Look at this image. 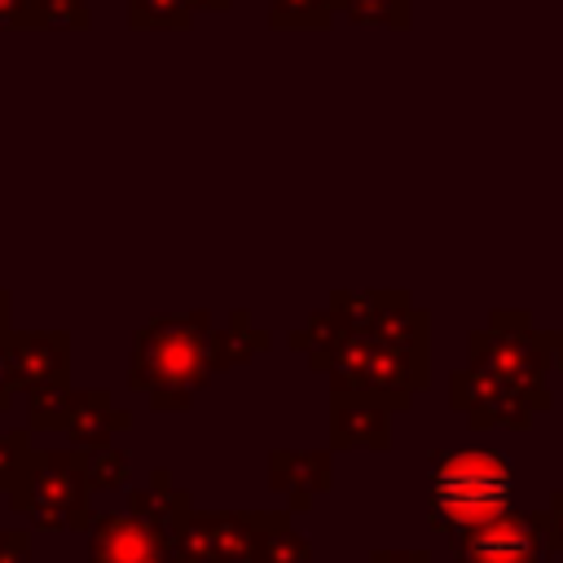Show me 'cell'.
<instances>
[{"instance_id": "1", "label": "cell", "mask_w": 563, "mask_h": 563, "mask_svg": "<svg viewBox=\"0 0 563 563\" xmlns=\"http://www.w3.org/2000/svg\"><path fill=\"white\" fill-rule=\"evenodd\" d=\"M211 330L202 312L194 317H158L136 334L132 383L150 391L158 409H180L211 369Z\"/></svg>"}, {"instance_id": "13", "label": "cell", "mask_w": 563, "mask_h": 563, "mask_svg": "<svg viewBox=\"0 0 563 563\" xmlns=\"http://www.w3.org/2000/svg\"><path fill=\"white\" fill-rule=\"evenodd\" d=\"M189 0H132V26H189Z\"/></svg>"}, {"instance_id": "16", "label": "cell", "mask_w": 563, "mask_h": 563, "mask_svg": "<svg viewBox=\"0 0 563 563\" xmlns=\"http://www.w3.org/2000/svg\"><path fill=\"white\" fill-rule=\"evenodd\" d=\"M35 26H88L84 0H35Z\"/></svg>"}, {"instance_id": "11", "label": "cell", "mask_w": 563, "mask_h": 563, "mask_svg": "<svg viewBox=\"0 0 563 563\" xmlns=\"http://www.w3.org/2000/svg\"><path fill=\"white\" fill-rule=\"evenodd\" d=\"M132 515H136V519H145L150 528L167 532V537H176V528L189 519V510H185V493H176V488L167 484V475H163V471L154 475V484H150V488L132 493Z\"/></svg>"}, {"instance_id": "20", "label": "cell", "mask_w": 563, "mask_h": 563, "mask_svg": "<svg viewBox=\"0 0 563 563\" xmlns=\"http://www.w3.org/2000/svg\"><path fill=\"white\" fill-rule=\"evenodd\" d=\"M545 356H550L554 365H563V334H550V339H545Z\"/></svg>"}, {"instance_id": "22", "label": "cell", "mask_w": 563, "mask_h": 563, "mask_svg": "<svg viewBox=\"0 0 563 563\" xmlns=\"http://www.w3.org/2000/svg\"><path fill=\"white\" fill-rule=\"evenodd\" d=\"M176 563H202V559H189V554H176Z\"/></svg>"}, {"instance_id": "19", "label": "cell", "mask_w": 563, "mask_h": 563, "mask_svg": "<svg viewBox=\"0 0 563 563\" xmlns=\"http://www.w3.org/2000/svg\"><path fill=\"white\" fill-rule=\"evenodd\" d=\"M0 563H26V537L22 532H0Z\"/></svg>"}, {"instance_id": "7", "label": "cell", "mask_w": 563, "mask_h": 563, "mask_svg": "<svg viewBox=\"0 0 563 563\" xmlns=\"http://www.w3.org/2000/svg\"><path fill=\"white\" fill-rule=\"evenodd\" d=\"M9 361H13V383L18 387H48L62 383L66 369V339L62 334H9Z\"/></svg>"}, {"instance_id": "4", "label": "cell", "mask_w": 563, "mask_h": 563, "mask_svg": "<svg viewBox=\"0 0 563 563\" xmlns=\"http://www.w3.org/2000/svg\"><path fill=\"white\" fill-rule=\"evenodd\" d=\"M268 519L260 515H189L176 528V554L202 559V563H251L260 532Z\"/></svg>"}, {"instance_id": "6", "label": "cell", "mask_w": 563, "mask_h": 563, "mask_svg": "<svg viewBox=\"0 0 563 563\" xmlns=\"http://www.w3.org/2000/svg\"><path fill=\"white\" fill-rule=\"evenodd\" d=\"M532 559H537V532L528 519L510 510L462 532V563H532Z\"/></svg>"}, {"instance_id": "21", "label": "cell", "mask_w": 563, "mask_h": 563, "mask_svg": "<svg viewBox=\"0 0 563 563\" xmlns=\"http://www.w3.org/2000/svg\"><path fill=\"white\" fill-rule=\"evenodd\" d=\"M207 4H211V9H224L229 0H189V9H207Z\"/></svg>"}, {"instance_id": "18", "label": "cell", "mask_w": 563, "mask_h": 563, "mask_svg": "<svg viewBox=\"0 0 563 563\" xmlns=\"http://www.w3.org/2000/svg\"><path fill=\"white\" fill-rule=\"evenodd\" d=\"M0 26H35V0H0Z\"/></svg>"}, {"instance_id": "5", "label": "cell", "mask_w": 563, "mask_h": 563, "mask_svg": "<svg viewBox=\"0 0 563 563\" xmlns=\"http://www.w3.org/2000/svg\"><path fill=\"white\" fill-rule=\"evenodd\" d=\"M88 563H176V541L136 515L92 519Z\"/></svg>"}, {"instance_id": "9", "label": "cell", "mask_w": 563, "mask_h": 563, "mask_svg": "<svg viewBox=\"0 0 563 563\" xmlns=\"http://www.w3.org/2000/svg\"><path fill=\"white\" fill-rule=\"evenodd\" d=\"M110 427H128V413H114L106 391H70L62 418V431H70V440L97 449L110 440Z\"/></svg>"}, {"instance_id": "8", "label": "cell", "mask_w": 563, "mask_h": 563, "mask_svg": "<svg viewBox=\"0 0 563 563\" xmlns=\"http://www.w3.org/2000/svg\"><path fill=\"white\" fill-rule=\"evenodd\" d=\"M334 440L339 444H387V409L374 396L361 391H339L334 400Z\"/></svg>"}, {"instance_id": "2", "label": "cell", "mask_w": 563, "mask_h": 563, "mask_svg": "<svg viewBox=\"0 0 563 563\" xmlns=\"http://www.w3.org/2000/svg\"><path fill=\"white\" fill-rule=\"evenodd\" d=\"M510 501V466L497 453L462 449L440 453L431 471V523L444 532H471L497 519Z\"/></svg>"}, {"instance_id": "15", "label": "cell", "mask_w": 563, "mask_h": 563, "mask_svg": "<svg viewBox=\"0 0 563 563\" xmlns=\"http://www.w3.org/2000/svg\"><path fill=\"white\" fill-rule=\"evenodd\" d=\"M84 475H88V484H123V475H128V457L119 453V449H106V444H97L88 457H84Z\"/></svg>"}, {"instance_id": "10", "label": "cell", "mask_w": 563, "mask_h": 563, "mask_svg": "<svg viewBox=\"0 0 563 563\" xmlns=\"http://www.w3.org/2000/svg\"><path fill=\"white\" fill-rule=\"evenodd\" d=\"M330 484L325 453H277L273 457V488L290 493V506L299 510L317 488Z\"/></svg>"}, {"instance_id": "17", "label": "cell", "mask_w": 563, "mask_h": 563, "mask_svg": "<svg viewBox=\"0 0 563 563\" xmlns=\"http://www.w3.org/2000/svg\"><path fill=\"white\" fill-rule=\"evenodd\" d=\"M31 466V449L22 435H0V484L13 488L22 479V471Z\"/></svg>"}, {"instance_id": "14", "label": "cell", "mask_w": 563, "mask_h": 563, "mask_svg": "<svg viewBox=\"0 0 563 563\" xmlns=\"http://www.w3.org/2000/svg\"><path fill=\"white\" fill-rule=\"evenodd\" d=\"M334 13V0H273V22L286 26H325Z\"/></svg>"}, {"instance_id": "3", "label": "cell", "mask_w": 563, "mask_h": 563, "mask_svg": "<svg viewBox=\"0 0 563 563\" xmlns=\"http://www.w3.org/2000/svg\"><path fill=\"white\" fill-rule=\"evenodd\" d=\"M88 488L79 453H31V466L9 493L40 528H79L88 523Z\"/></svg>"}, {"instance_id": "12", "label": "cell", "mask_w": 563, "mask_h": 563, "mask_svg": "<svg viewBox=\"0 0 563 563\" xmlns=\"http://www.w3.org/2000/svg\"><path fill=\"white\" fill-rule=\"evenodd\" d=\"M334 9H343L352 22H369V26H405L409 22L405 0H339Z\"/></svg>"}]
</instances>
